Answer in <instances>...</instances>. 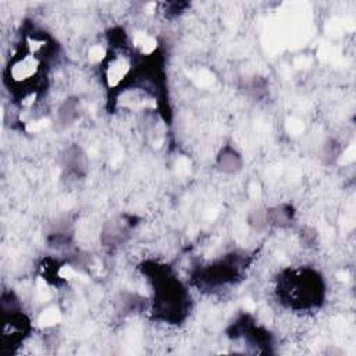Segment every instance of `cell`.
Returning <instances> with one entry per match:
<instances>
[{
  "instance_id": "cell-1",
  "label": "cell",
  "mask_w": 356,
  "mask_h": 356,
  "mask_svg": "<svg viewBox=\"0 0 356 356\" xmlns=\"http://www.w3.org/2000/svg\"><path fill=\"white\" fill-rule=\"evenodd\" d=\"M143 271L153 286L152 312L154 317L164 323H181L189 312L191 298L186 288L167 266L153 264L145 267Z\"/></svg>"
},
{
  "instance_id": "cell-2",
  "label": "cell",
  "mask_w": 356,
  "mask_h": 356,
  "mask_svg": "<svg viewBox=\"0 0 356 356\" xmlns=\"http://www.w3.org/2000/svg\"><path fill=\"white\" fill-rule=\"evenodd\" d=\"M280 300L295 310H307L321 305L325 295L323 277L313 268L286 270L277 281Z\"/></svg>"
},
{
  "instance_id": "cell-3",
  "label": "cell",
  "mask_w": 356,
  "mask_h": 356,
  "mask_svg": "<svg viewBox=\"0 0 356 356\" xmlns=\"http://www.w3.org/2000/svg\"><path fill=\"white\" fill-rule=\"evenodd\" d=\"M1 314H3V334L1 352L8 355L14 352L19 343L29 335L31 321L19 310L18 299L13 292H3L1 295Z\"/></svg>"
},
{
  "instance_id": "cell-4",
  "label": "cell",
  "mask_w": 356,
  "mask_h": 356,
  "mask_svg": "<svg viewBox=\"0 0 356 356\" xmlns=\"http://www.w3.org/2000/svg\"><path fill=\"white\" fill-rule=\"evenodd\" d=\"M245 267V261L236 253L224 256L222 260L216 261L199 271L196 275V285L200 288L217 289L235 282Z\"/></svg>"
},
{
  "instance_id": "cell-5",
  "label": "cell",
  "mask_w": 356,
  "mask_h": 356,
  "mask_svg": "<svg viewBox=\"0 0 356 356\" xmlns=\"http://www.w3.org/2000/svg\"><path fill=\"white\" fill-rule=\"evenodd\" d=\"M128 217L127 216H122L117 220H113L107 228H104L103 231V241L106 243H117V242H121L124 239V236L128 234L129 228L132 227L131 221L127 220Z\"/></svg>"
},
{
  "instance_id": "cell-6",
  "label": "cell",
  "mask_w": 356,
  "mask_h": 356,
  "mask_svg": "<svg viewBox=\"0 0 356 356\" xmlns=\"http://www.w3.org/2000/svg\"><path fill=\"white\" fill-rule=\"evenodd\" d=\"M217 165L222 172L234 174L242 168V157L236 149L225 146L217 157Z\"/></svg>"
},
{
  "instance_id": "cell-7",
  "label": "cell",
  "mask_w": 356,
  "mask_h": 356,
  "mask_svg": "<svg viewBox=\"0 0 356 356\" xmlns=\"http://www.w3.org/2000/svg\"><path fill=\"white\" fill-rule=\"evenodd\" d=\"M268 216H270V224L275 225H285L293 218V210L291 209L289 204H281L273 209H268Z\"/></svg>"
},
{
  "instance_id": "cell-8",
  "label": "cell",
  "mask_w": 356,
  "mask_h": 356,
  "mask_svg": "<svg viewBox=\"0 0 356 356\" xmlns=\"http://www.w3.org/2000/svg\"><path fill=\"white\" fill-rule=\"evenodd\" d=\"M249 224L257 229L261 231L264 229L267 225H270V216H268V209L263 210V209H257L252 213L250 218H249Z\"/></svg>"
}]
</instances>
